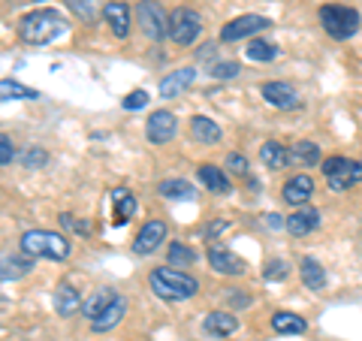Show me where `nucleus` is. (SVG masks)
Wrapping results in <instances>:
<instances>
[{"label": "nucleus", "mask_w": 362, "mask_h": 341, "mask_svg": "<svg viewBox=\"0 0 362 341\" xmlns=\"http://www.w3.org/2000/svg\"><path fill=\"white\" fill-rule=\"evenodd\" d=\"M66 33V18L58 9H33V13L21 16L18 21V37L28 45H49Z\"/></svg>", "instance_id": "f257e3e1"}, {"label": "nucleus", "mask_w": 362, "mask_h": 341, "mask_svg": "<svg viewBox=\"0 0 362 341\" xmlns=\"http://www.w3.org/2000/svg\"><path fill=\"white\" fill-rule=\"evenodd\" d=\"M148 287L166 302H181V299L197 296L199 281L194 275H187V272H178V269H151Z\"/></svg>", "instance_id": "f03ea898"}, {"label": "nucleus", "mask_w": 362, "mask_h": 341, "mask_svg": "<svg viewBox=\"0 0 362 341\" xmlns=\"http://www.w3.org/2000/svg\"><path fill=\"white\" fill-rule=\"evenodd\" d=\"M18 245H21V254L28 257H45V260L70 257V242L61 233H49V230H28Z\"/></svg>", "instance_id": "7ed1b4c3"}, {"label": "nucleus", "mask_w": 362, "mask_h": 341, "mask_svg": "<svg viewBox=\"0 0 362 341\" xmlns=\"http://www.w3.org/2000/svg\"><path fill=\"white\" fill-rule=\"evenodd\" d=\"M320 25L332 40H350L359 30V13L350 6H341V4H323Z\"/></svg>", "instance_id": "20e7f679"}, {"label": "nucleus", "mask_w": 362, "mask_h": 341, "mask_svg": "<svg viewBox=\"0 0 362 341\" xmlns=\"http://www.w3.org/2000/svg\"><path fill=\"white\" fill-rule=\"evenodd\" d=\"M202 33V16L190 6H178L169 13V40L175 45H190Z\"/></svg>", "instance_id": "39448f33"}, {"label": "nucleus", "mask_w": 362, "mask_h": 341, "mask_svg": "<svg viewBox=\"0 0 362 341\" xmlns=\"http://www.w3.org/2000/svg\"><path fill=\"white\" fill-rule=\"evenodd\" d=\"M323 175L329 181L332 190H350L362 181V163L347 161V157H326L323 161Z\"/></svg>", "instance_id": "423d86ee"}, {"label": "nucleus", "mask_w": 362, "mask_h": 341, "mask_svg": "<svg viewBox=\"0 0 362 341\" xmlns=\"http://www.w3.org/2000/svg\"><path fill=\"white\" fill-rule=\"evenodd\" d=\"M136 21H139L145 37L154 42L169 37V18L163 16V6L157 4V0H139V4H136Z\"/></svg>", "instance_id": "0eeeda50"}, {"label": "nucleus", "mask_w": 362, "mask_h": 341, "mask_svg": "<svg viewBox=\"0 0 362 341\" xmlns=\"http://www.w3.org/2000/svg\"><path fill=\"white\" fill-rule=\"evenodd\" d=\"M272 28V21L266 16H239L233 21H226L221 28V40L223 42H235V40H245V37H254V33Z\"/></svg>", "instance_id": "6e6552de"}, {"label": "nucleus", "mask_w": 362, "mask_h": 341, "mask_svg": "<svg viewBox=\"0 0 362 341\" xmlns=\"http://www.w3.org/2000/svg\"><path fill=\"white\" fill-rule=\"evenodd\" d=\"M163 238H166V224H163L160 218H151V221L142 224L139 233H136L133 251L139 254V257H148V254L157 251V245H163Z\"/></svg>", "instance_id": "1a4fd4ad"}, {"label": "nucleus", "mask_w": 362, "mask_h": 341, "mask_svg": "<svg viewBox=\"0 0 362 341\" xmlns=\"http://www.w3.org/2000/svg\"><path fill=\"white\" fill-rule=\"evenodd\" d=\"M175 133H178V121L173 112H166V109H157L154 115L145 121V136H148V142H154V145H166Z\"/></svg>", "instance_id": "9d476101"}, {"label": "nucleus", "mask_w": 362, "mask_h": 341, "mask_svg": "<svg viewBox=\"0 0 362 341\" xmlns=\"http://www.w3.org/2000/svg\"><path fill=\"white\" fill-rule=\"evenodd\" d=\"M209 263L214 272H221V275H245V269H247L239 254H233L230 248H221V245L209 248Z\"/></svg>", "instance_id": "9b49d317"}, {"label": "nucleus", "mask_w": 362, "mask_h": 341, "mask_svg": "<svg viewBox=\"0 0 362 341\" xmlns=\"http://www.w3.org/2000/svg\"><path fill=\"white\" fill-rule=\"evenodd\" d=\"M263 97H266L269 106L284 109V112L299 106V94H296V88H293L290 82H266L263 85Z\"/></svg>", "instance_id": "f8f14e48"}, {"label": "nucleus", "mask_w": 362, "mask_h": 341, "mask_svg": "<svg viewBox=\"0 0 362 341\" xmlns=\"http://www.w3.org/2000/svg\"><path fill=\"white\" fill-rule=\"evenodd\" d=\"M103 18L109 21V28L118 40L130 37V6L124 4V0H109V4L103 6Z\"/></svg>", "instance_id": "ddd939ff"}, {"label": "nucleus", "mask_w": 362, "mask_h": 341, "mask_svg": "<svg viewBox=\"0 0 362 341\" xmlns=\"http://www.w3.org/2000/svg\"><path fill=\"white\" fill-rule=\"evenodd\" d=\"M317 226H320V212L311 209V206H302L287 218V233L296 236V238H305L308 233H314Z\"/></svg>", "instance_id": "4468645a"}, {"label": "nucleus", "mask_w": 362, "mask_h": 341, "mask_svg": "<svg viewBox=\"0 0 362 341\" xmlns=\"http://www.w3.org/2000/svg\"><path fill=\"white\" fill-rule=\"evenodd\" d=\"M235 329H239V320L233 317V311H211L202 320V333L211 338H230Z\"/></svg>", "instance_id": "2eb2a0df"}, {"label": "nucleus", "mask_w": 362, "mask_h": 341, "mask_svg": "<svg viewBox=\"0 0 362 341\" xmlns=\"http://www.w3.org/2000/svg\"><path fill=\"white\" fill-rule=\"evenodd\" d=\"M311 193H314V181H311V175L299 173V175H293V178L287 181V185H284V190H281V197H284V202H290V206L302 209L305 202H308Z\"/></svg>", "instance_id": "dca6fc26"}, {"label": "nucleus", "mask_w": 362, "mask_h": 341, "mask_svg": "<svg viewBox=\"0 0 362 341\" xmlns=\"http://www.w3.org/2000/svg\"><path fill=\"white\" fill-rule=\"evenodd\" d=\"M85 308V299L82 293H78L73 284H58V290H54V311H58L61 317H73L76 311Z\"/></svg>", "instance_id": "f3484780"}, {"label": "nucleus", "mask_w": 362, "mask_h": 341, "mask_svg": "<svg viewBox=\"0 0 362 341\" xmlns=\"http://www.w3.org/2000/svg\"><path fill=\"white\" fill-rule=\"evenodd\" d=\"M194 79H197L194 67H181V70L163 76L160 79V88H157V91H160V97H178L181 91H187L190 85H194Z\"/></svg>", "instance_id": "a211bd4d"}, {"label": "nucleus", "mask_w": 362, "mask_h": 341, "mask_svg": "<svg viewBox=\"0 0 362 341\" xmlns=\"http://www.w3.org/2000/svg\"><path fill=\"white\" fill-rule=\"evenodd\" d=\"M112 218H115V226H124L127 224L133 214H136V209H139V202H136V197L127 190V187H115L112 190Z\"/></svg>", "instance_id": "6ab92c4d"}, {"label": "nucleus", "mask_w": 362, "mask_h": 341, "mask_svg": "<svg viewBox=\"0 0 362 341\" xmlns=\"http://www.w3.org/2000/svg\"><path fill=\"white\" fill-rule=\"evenodd\" d=\"M190 136H194L197 142H206V145H218L221 142V124L211 121L206 115H194L190 118Z\"/></svg>", "instance_id": "aec40b11"}, {"label": "nucleus", "mask_w": 362, "mask_h": 341, "mask_svg": "<svg viewBox=\"0 0 362 341\" xmlns=\"http://www.w3.org/2000/svg\"><path fill=\"white\" fill-rule=\"evenodd\" d=\"M124 314H127V299H124L121 293H118V299L112 302L109 308L97 317V320H90V329H94V333H109V329H115V326L121 323Z\"/></svg>", "instance_id": "412c9836"}, {"label": "nucleus", "mask_w": 362, "mask_h": 341, "mask_svg": "<svg viewBox=\"0 0 362 341\" xmlns=\"http://www.w3.org/2000/svg\"><path fill=\"white\" fill-rule=\"evenodd\" d=\"M197 175H199V181H202V185H206L211 193H230V190H233L230 175H226L223 169H218L214 163H202V166L197 169Z\"/></svg>", "instance_id": "4be33fe9"}, {"label": "nucleus", "mask_w": 362, "mask_h": 341, "mask_svg": "<svg viewBox=\"0 0 362 341\" xmlns=\"http://www.w3.org/2000/svg\"><path fill=\"white\" fill-rule=\"evenodd\" d=\"M272 329H275L278 335H302L308 323H305V317L293 314V311H275L272 314Z\"/></svg>", "instance_id": "5701e85b"}, {"label": "nucleus", "mask_w": 362, "mask_h": 341, "mask_svg": "<svg viewBox=\"0 0 362 341\" xmlns=\"http://www.w3.org/2000/svg\"><path fill=\"white\" fill-rule=\"evenodd\" d=\"M259 161L269 169H284L293 157H290V149H284V145L275 139H269V142H263V149H259Z\"/></svg>", "instance_id": "b1692460"}, {"label": "nucleus", "mask_w": 362, "mask_h": 341, "mask_svg": "<svg viewBox=\"0 0 362 341\" xmlns=\"http://www.w3.org/2000/svg\"><path fill=\"white\" fill-rule=\"evenodd\" d=\"M157 193H160V197H166V200H194V197H197L194 185H190V181H185V178H166V181H160Z\"/></svg>", "instance_id": "393cba45"}, {"label": "nucleus", "mask_w": 362, "mask_h": 341, "mask_svg": "<svg viewBox=\"0 0 362 341\" xmlns=\"http://www.w3.org/2000/svg\"><path fill=\"white\" fill-rule=\"evenodd\" d=\"M299 272H302V281H305V287L308 290H323L326 287V269L317 263L314 257H305Z\"/></svg>", "instance_id": "a878e982"}, {"label": "nucleus", "mask_w": 362, "mask_h": 341, "mask_svg": "<svg viewBox=\"0 0 362 341\" xmlns=\"http://www.w3.org/2000/svg\"><path fill=\"white\" fill-rule=\"evenodd\" d=\"M115 299H118V293L103 287V290L90 293V299H85V308H82V311H85V317H90V320H97V317L103 314V311H106V308H109V305L115 302Z\"/></svg>", "instance_id": "bb28decb"}, {"label": "nucleus", "mask_w": 362, "mask_h": 341, "mask_svg": "<svg viewBox=\"0 0 362 341\" xmlns=\"http://www.w3.org/2000/svg\"><path fill=\"white\" fill-rule=\"evenodd\" d=\"M33 269V257L28 254H13V257H4V281H16L21 275H28V272Z\"/></svg>", "instance_id": "cd10ccee"}, {"label": "nucleus", "mask_w": 362, "mask_h": 341, "mask_svg": "<svg viewBox=\"0 0 362 341\" xmlns=\"http://www.w3.org/2000/svg\"><path fill=\"white\" fill-rule=\"evenodd\" d=\"M245 54H247V61L269 64V61H275V58H278V45H272V42H266V40H257V37H254L251 42H247Z\"/></svg>", "instance_id": "c85d7f7f"}, {"label": "nucleus", "mask_w": 362, "mask_h": 341, "mask_svg": "<svg viewBox=\"0 0 362 341\" xmlns=\"http://www.w3.org/2000/svg\"><path fill=\"white\" fill-rule=\"evenodd\" d=\"M0 97L4 100H40V91L16 82V79H4L0 82Z\"/></svg>", "instance_id": "c756f323"}, {"label": "nucleus", "mask_w": 362, "mask_h": 341, "mask_svg": "<svg viewBox=\"0 0 362 341\" xmlns=\"http://www.w3.org/2000/svg\"><path fill=\"white\" fill-rule=\"evenodd\" d=\"M290 157L299 166H314V163H320V149H317L314 142H296L290 149Z\"/></svg>", "instance_id": "7c9ffc66"}, {"label": "nucleus", "mask_w": 362, "mask_h": 341, "mask_svg": "<svg viewBox=\"0 0 362 341\" xmlns=\"http://www.w3.org/2000/svg\"><path fill=\"white\" fill-rule=\"evenodd\" d=\"M169 263H173V266H194L197 263V254L190 251L187 245L173 242V245H169Z\"/></svg>", "instance_id": "2f4dec72"}, {"label": "nucleus", "mask_w": 362, "mask_h": 341, "mask_svg": "<svg viewBox=\"0 0 362 341\" xmlns=\"http://www.w3.org/2000/svg\"><path fill=\"white\" fill-rule=\"evenodd\" d=\"M64 4H66V9H70L73 16L90 21L97 16V4H100V0H64Z\"/></svg>", "instance_id": "473e14b6"}, {"label": "nucleus", "mask_w": 362, "mask_h": 341, "mask_svg": "<svg viewBox=\"0 0 362 341\" xmlns=\"http://www.w3.org/2000/svg\"><path fill=\"white\" fill-rule=\"evenodd\" d=\"M21 163H25L28 169H40V166L49 163V154H45L42 149H37V145H33V149H28L25 154H21Z\"/></svg>", "instance_id": "72a5a7b5"}, {"label": "nucleus", "mask_w": 362, "mask_h": 341, "mask_svg": "<svg viewBox=\"0 0 362 341\" xmlns=\"http://www.w3.org/2000/svg\"><path fill=\"white\" fill-rule=\"evenodd\" d=\"M209 76H214V79H235L239 76V64L235 61H218V64H211Z\"/></svg>", "instance_id": "f704fd0d"}, {"label": "nucleus", "mask_w": 362, "mask_h": 341, "mask_svg": "<svg viewBox=\"0 0 362 341\" xmlns=\"http://www.w3.org/2000/svg\"><path fill=\"white\" fill-rule=\"evenodd\" d=\"M263 278L266 281H284L287 278V263L284 260H269L266 269H263Z\"/></svg>", "instance_id": "c9c22d12"}, {"label": "nucleus", "mask_w": 362, "mask_h": 341, "mask_svg": "<svg viewBox=\"0 0 362 341\" xmlns=\"http://www.w3.org/2000/svg\"><path fill=\"white\" fill-rule=\"evenodd\" d=\"M124 109H127V112H136V109H145V106H148V91H133V94H127V97H124V103H121Z\"/></svg>", "instance_id": "e433bc0d"}, {"label": "nucleus", "mask_w": 362, "mask_h": 341, "mask_svg": "<svg viewBox=\"0 0 362 341\" xmlns=\"http://www.w3.org/2000/svg\"><path fill=\"white\" fill-rule=\"evenodd\" d=\"M61 224L66 226V230L78 233V236H88V221H78L76 214H70V212H64V214H61Z\"/></svg>", "instance_id": "4c0bfd02"}, {"label": "nucleus", "mask_w": 362, "mask_h": 341, "mask_svg": "<svg viewBox=\"0 0 362 341\" xmlns=\"http://www.w3.org/2000/svg\"><path fill=\"white\" fill-rule=\"evenodd\" d=\"M226 173L233 175H247V161L242 154H226Z\"/></svg>", "instance_id": "58836bf2"}, {"label": "nucleus", "mask_w": 362, "mask_h": 341, "mask_svg": "<svg viewBox=\"0 0 362 341\" xmlns=\"http://www.w3.org/2000/svg\"><path fill=\"white\" fill-rule=\"evenodd\" d=\"M13 157H16L13 139H9V136H0V166H9L13 163Z\"/></svg>", "instance_id": "ea45409f"}, {"label": "nucleus", "mask_w": 362, "mask_h": 341, "mask_svg": "<svg viewBox=\"0 0 362 341\" xmlns=\"http://www.w3.org/2000/svg\"><path fill=\"white\" fill-rule=\"evenodd\" d=\"M263 221H266L269 230H287V218H281V214H275V212L263 214Z\"/></svg>", "instance_id": "a19ab883"}, {"label": "nucleus", "mask_w": 362, "mask_h": 341, "mask_svg": "<svg viewBox=\"0 0 362 341\" xmlns=\"http://www.w3.org/2000/svg\"><path fill=\"white\" fill-rule=\"evenodd\" d=\"M223 230H230V221H223V218H214L209 224V230H206V238H214V236H221Z\"/></svg>", "instance_id": "79ce46f5"}, {"label": "nucleus", "mask_w": 362, "mask_h": 341, "mask_svg": "<svg viewBox=\"0 0 362 341\" xmlns=\"http://www.w3.org/2000/svg\"><path fill=\"white\" fill-rule=\"evenodd\" d=\"M211 54H214V45L206 42V45H202V49L197 52V58H199V61H206V58H211Z\"/></svg>", "instance_id": "37998d69"}]
</instances>
